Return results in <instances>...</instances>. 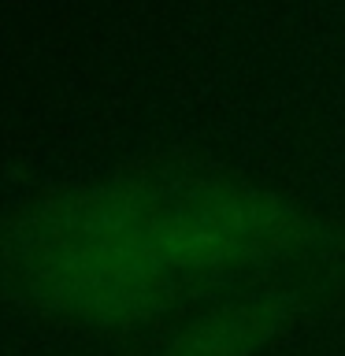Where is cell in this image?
Listing matches in <instances>:
<instances>
[{
	"instance_id": "obj_1",
	"label": "cell",
	"mask_w": 345,
	"mask_h": 356,
	"mask_svg": "<svg viewBox=\"0 0 345 356\" xmlns=\"http://www.w3.org/2000/svg\"><path fill=\"white\" fill-rule=\"evenodd\" d=\"M15 271L33 300L82 327H138L171 308L160 256V182H100L30 211Z\"/></svg>"
},
{
	"instance_id": "obj_2",
	"label": "cell",
	"mask_w": 345,
	"mask_h": 356,
	"mask_svg": "<svg viewBox=\"0 0 345 356\" xmlns=\"http://www.w3.org/2000/svg\"><path fill=\"white\" fill-rule=\"evenodd\" d=\"M297 293L264 289L204 308L171 334L163 356H256L297 316Z\"/></svg>"
}]
</instances>
